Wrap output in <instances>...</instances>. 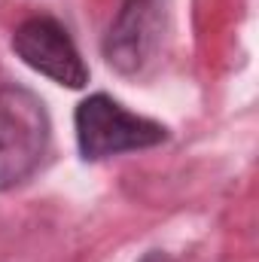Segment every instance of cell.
<instances>
[{"instance_id": "obj_4", "label": "cell", "mask_w": 259, "mask_h": 262, "mask_svg": "<svg viewBox=\"0 0 259 262\" xmlns=\"http://www.w3.org/2000/svg\"><path fill=\"white\" fill-rule=\"evenodd\" d=\"M12 52L25 67L52 79L55 85H64V89H73V92L89 85L92 70L85 64L73 34L67 31V25L61 18H55L49 12L28 15L15 25Z\"/></svg>"}, {"instance_id": "obj_3", "label": "cell", "mask_w": 259, "mask_h": 262, "mask_svg": "<svg viewBox=\"0 0 259 262\" xmlns=\"http://www.w3.org/2000/svg\"><path fill=\"white\" fill-rule=\"evenodd\" d=\"M174 0H119L104 37L101 58L125 79H146L168 43Z\"/></svg>"}, {"instance_id": "obj_1", "label": "cell", "mask_w": 259, "mask_h": 262, "mask_svg": "<svg viewBox=\"0 0 259 262\" xmlns=\"http://www.w3.org/2000/svg\"><path fill=\"white\" fill-rule=\"evenodd\" d=\"M52 116L46 101L21 85H0V192L25 186L49 159Z\"/></svg>"}, {"instance_id": "obj_2", "label": "cell", "mask_w": 259, "mask_h": 262, "mask_svg": "<svg viewBox=\"0 0 259 262\" xmlns=\"http://www.w3.org/2000/svg\"><path fill=\"white\" fill-rule=\"evenodd\" d=\"M73 137L82 162H104L125 152L156 149L171 140V128L128 110L110 92H92L73 110Z\"/></svg>"}]
</instances>
